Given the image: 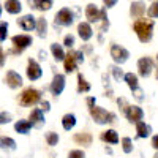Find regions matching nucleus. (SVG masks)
Returning <instances> with one entry per match:
<instances>
[{"label":"nucleus","mask_w":158,"mask_h":158,"mask_svg":"<svg viewBox=\"0 0 158 158\" xmlns=\"http://www.w3.org/2000/svg\"><path fill=\"white\" fill-rule=\"evenodd\" d=\"M135 32L141 43H149L153 35V21L152 19H138L135 22Z\"/></svg>","instance_id":"nucleus-1"},{"label":"nucleus","mask_w":158,"mask_h":158,"mask_svg":"<svg viewBox=\"0 0 158 158\" xmlns=\"http://www.w3.org/2000/svg\"><path fill=\"white\" fill-rule=\"evenodd\" d=\"M90 115H92V118H94V120H95L98 125L111 123V122H114V118H115V115H114L112 112H108L106 109L97 108V106L90 108Z\"/></svg>","instance_id":"nucleus-2"},{"label":"nucleus","mask_w":158,"mask_h":158,"mask_svg":"<svg viewBox=\"0 0 158 158\" xmlns=\"http://www.w3.org/2000/svg\"><path fill=\"white\" fill-rule=\"evenodd\" d=\"M40 98H41V94L36 90V89H25L22 92V95H21V104L22 106H33V104H36L40 101Z\"/></svg>","instance_id":"nucleus-3"},{"label":"nucleus","mask_w":158,"mask_h":158,"mask_svg":"<svg viewBox=\"0 0 158 158\" xmlns=\"http://www.w3.org/2000/svg\"><path fill=\"white\" fill-rule=\"evenodd\" d=\"M111 57L114 59L115 63H125L130 57V52L123 48V46H118V44H112L111 46Z\"/></svg>","instance_id":"nucleus-4"},{"label":"nucleus","mask_w":158,"mask_h":158,"mask_svg":"<svg viewBox=\"0 0 158 158\" xmlns=\"http://www.w3.org/2000/svg\"><path fill=\"white\" fill-rule=\"evenodd\" d=\"M13 44H15V51L13 52H22L25 48H29L32 44V36L29 35H16L11 38Z\"/></svg>","instance_id":"nucleus-5"},{"label":"nucleus","mask_w":158,"mask_h":158,"mask_svg":"<svg viewBox=\"0 0 158 158\" xmlns=\"http://www.w3.org/2000/svg\"><path fill=\"white\" fill-rule=\"evenodd\" d=\"M138 70H139V74L144 76V77H147L152 70H153V62L150 57H142L138 60Z\"/></svg>","instance_id":"nucleus-6"},{"label":"nucleus","mask_w":158,"mask_h":158,"mask_svg":"<svg viewBox=\"0 0 158 158\" xmlns=\"http://www.w3.org/2000/svg\"><path fill=\"white\" fill-rule=\"evenodd\" d=\"M65 89V76L63 74H56L51 82V92L54 97H59Z\"/></svg>","instance_id":"nucleus-7"},{"label":"nucleus","mask_w":158,"mask_h":158,"mask_svg":"<svg viewBox=\"0 0 158 158\" xmlns=\"http://www.w3.org/2000/svg\"><path fill=\"white\" fill-rule=\"evenodd\" d=\"M5 82H6V85H8L10 89H19V87L22 85V77H21L19 73L10 70V71L6 73V76H5Z\"/></svg>","instance_id":"nucleus-8"},{"label":"nucleus","mask_w":158,"mask_h":158,"mask_svg":"<svg viewBox=\"0 0 158 158\" xmlns=\"http://www.w3.org/2000/svg\"><path fill=\"white\" fill-rule=\"evenodd\" d=\"M43 74L41 71V67L35 62V60H29V65H27V77L30 79V81H36V79H40Z\"/></svg>","instance_id":"nucleus-9"},{"label":"nucleus","mask_w":158,"mask_h":158,"mask_svg":"<svg viewBox=\"0 0 158 158\" xmlns=\"http://www.w3.org/2000/svg\"><path fill=\"white\" fill-rule=\"evenodd\" d=\"M57 22L60 25H71L73 24V13L68 8H62L56 16V24Z\"/></svg>","instance_id":"nucleus-10"},{"label":"nucleus","mask_w":158,"mask_h":158,"mask_svg":"<svg viewBox=\"0 0 158 158\" xmlns=\"http://www.w3.org/2000/svg\"><path fill=\"white\" fill-rule=\"evenodd\" d=\"M125 114H127V118L130 122H141L142 120V117H144V111L139 108V106H128L127 108V111H125Z\"/></svg>","instance_id":"nucleus-11"},{"label":"nucleus","mask_w":158,"mask_h":158,"mask_svg":"<svg viewBox=\"0 0 158 158\" xmlns=\"http://www.w3.org/2000/svg\"><path fill=\"white\" fill-rule=\"evenodd\" d=\"M85 18L89 19V22H98L101 19V10H98L94 3H89L85 8Z\"/></svg>","instance_id":"nucleus-12"},{"label":"nucleus","mask_w":158,"mask_h":158,"mask_svg":"<svg viewBox=\"0 0 158 158\" xmlns=\"http://www.w3.org/2000/svg\"><path fill=\"white\" fill-rule=\"evenodd\" d=\"M29 122L32 127H41L44 123V115H43V109H33L30 112V117H29Z\"/></svg>","instance_id":"nucleus-13"},{"label":"nucleus","mask_w":158,"mask_h":158,"mask_svg":"<svg viewBox=\"0 0 158 158\" xmlns=\"http://www.w3.org/2000/svg\"><path fill=\"white\" fill-rule=\"evenodd\" d=\"M77 33H79V36H81L84 41H89V40L92 38V35H94V30H92L90 24L81 22V24L77 25Z\"/></svg>","instance_id":"nucleus-14"},{"label":"nucleus","mask_w":158,"mask_h":158,"mask_svg":"<svg viewBox=\"0 0 158 158\" xmlns=\"http://www.w3.org/2000/svg\"><path fill=\"white\" fill-rule=\"evenodd\" d=\"M18 24H19V27L24 29V30H32V29H35L36 21H35V18L32 15H25V16H22L18 21Z\"/></svg>","instance_id":"nucleus-15"},{"label":"nucleus","mask_w":158,"mask_h":158,"mask_svg":"<svg viewBox=\"0 0 158 158\" xmlns=\"http://www.w3.org/2000/svg\"><path fill=\"white\" fill-rule=\"evenodd\" d=\"M130 13L133 18H142V15L146 13V5H144V2H133L131 3V8H130Z\"/></svg>","instance_id":"nucleus-16"},{"label":"nucleus","mask_w":158,"mask_h":158,"mask_svg":"<svg viewBox=\"0 0 158 158\" xmlns=\"http://www.w3.org/2000/svg\"><path fill=\"white\" fill-rule=\"evenodd\" d=\"M63 65H65V71H67V73H71V71L76 70L77 62H76V57H74V52H70L68 56H65Z\"/></svg>","instance_id":"nucleus-17"},{"label":"nucleus","mask_w":158,"mask_h":158,"mask_svg":"<svg viewBox=\"0 0 158 158\" xmlns=\"http://www.w3.org/2000/svg\"><path fill=\"white\" fill-rule=\"evenodd\" d=\"M136 133H138V138H147L152 133V128L146 122H136Z\"/></svg>","instance_id":"nucleus-18"},{"label":"nucleus","mask_w":158,"mask_h":158,"mask_svg":"<svg viewBox=\"0 0 158 158\" xmlns=\"http://www.w3.org/2000/svg\"><path fill=\"white\" fill-rule=\"evenodd\" d=\"M5 8H6L8 13H11V15H18V13H21V10H22V5H21L19 0H6Z\"/></svg>","instance_id":"nucleus-19"},{"label":"nucleus","mask_w":158,"mask_h":158,"mask_svg":"<svg viewBox=\"0 0 158 158\" xmlns=\"http://www.w3.org/2000/svg\"><path fill=\"white\" fill-rule=\"evenodd\" d=\"M101 139L104 142H109V144H117L118 142V135L115 130H108V131H103Z\"/></svg>","instance_id":"nucleus-20"},{"label":"nucleus","mask_w":158,"mask_h":158,"mask_svg":"<svg viewBox=\"0 0 158 158\" xmlns=\"http://www.w3.org/2000/svg\"><path fill=\"white\" fill-rule=\"evenodd\" d=\"M51 52H52V56H54V59H56L57 62H60V60L65 59V52H63L62 44H57V43L51 44Z\"/></svg>","instance_id":"nucleus-21"},{"label":"nucleus","mask_w":158,"mask_h":158,"mask_svg":"<svg viewBox=\"0 0 158 158\" xmlns=\"http://www.w3.org/2000/svg\"><path fill=\"white\" fill-rule=\"evenodd\" d=\"M62 125H63V128L67 130V131H70L76 125V117L73 114H65L63 118H62Z\"/></svg>","instance_id":"nucleus-22"},{"label":"nucleus","mask_w":158,"mask_h":158,"mask_svg":"<svg viewBox=\"0 0 158 158\" xmlns=\"http://www.w3.org/2000/svg\"><path fill=\"white\" fill-rule=\"evenodd\" d=\"M30 128H32V125H30L29 120H19L15 125V130L18 131V133H21V135H27L30 131Z\"/></svg>","instance_id":"nucleus-23"},{"label":"nucleus","mask_w":158,"mask_h":158,"mask_svg":"<svg viewBox=\"0 0 158 158\" xmlns=\"http://www.w3.org/2000/svg\"><path fill=\"white\" fill-rule=\"evenodd\" d=\"M0 147H2V149H8V150H15L16 149V142H15L13 138L0 136Z\"/></svg>","instance_id":"nucleus-24"},{"label":"nucleus","mask_w":158,"mask_h":158,"mask_svg":"<svg viewBox=\"0 0 158 158\" xmlns=\"http://www.w3.org/2000/svg\"><path fill=\"white\" fill-rule=\"evenodd\" d=\"M36 30H38V36H41V38H44L46 36V30H48V22H46V19L44 18H38L36 19Z\"/></svg>","instance_id":"nucleus-25"},{"label":"nucleus","mask_w":158,"mask_h":158,"mask_svg":"<svg viewBox=\"0 0 158 158\" xmlns=\"http://www.w3.org/2000/svg\"><path fill=\"white\" fill-rule=\"evenodd\" d=\"M74 141L81 146H90L92 144V136L89 133H77L74 135Z\"/></svg>","instance_id":"nucleus-26"},{"label":"nucleus","mask_w":158,"mask_h":158,"mask_svg":"<svg viewBox=\"0 0 158 158\" xmlns=\"http://www.w3.org/2000/svg\"><path fill=\"white\" fill-rule=\"evenodd\" d=\"M90 90V84L85 81V77L82 74H77V92H89Z\"/></svg>","instance_id":"nucleus-27"},{"label":"nucleus","mask_w":158,"mask_h":158,"mask_svg":"<svg viewBox=\"0 0 158 158\" xmlns=\"http://www.w3.org/2000/svg\"><path fill=\"white\" fill-rule=\"evenodd\" d=\"M123 77H125V81H127V84H128V87H130L131 90L138 89V76H136V74H133V73H127Z\"/></svg>","instance_id":"nucleus-28"},{"label":"nucleus","mask_w":158,"mask_h":158,"mask_svg":"<svg viewBox=\"0 0 158 158\" xmlns=\"http://www.w3.org/2000/svg\"><path fill=\"white\" fill-rule=\"evenodd\" d=\"M35 2V6L38 10H41V11H48L51 6H52V2L54 0H33Z\"/></svg>","instance_id":"nucleus-29"},{"label":"nucleus","mask_w":158,"mask_h":158,"mask_svg":"<svg viewBox=\"0 0 158 158\" xmlns=\"http://www.w3.org/2000/svg\"><path fill=\"white\" fill-rule=\"evenodd\" d=\"M46 141H48V144L49 146H57V142H59V135L57 133H54V131H49V133L46 135Z\"/></svg>","instance_id":"nucleus-30"},{"label":"nucleus","mask_w":158,"mask_h":158,"mask_svg":"<svg viewBox=\"0 0 158 158\" xmlns=\"http://www.w3.org/2000/svg\"><path fill=\"white\" fill-rule=\"evenodd\" d=\"M122 149L125 153H131L133 152V142H131L130 138H123L122 139Z\"/></svg>","instance_id":"nucleus-31"},{"label":"nucleus","mask_w":158,"mask_h":158,"mask_svg":"<svg viewBox=\"0 0 158 158\" xmlns=\"http://www.w3.org/2000/svg\"><path fill=\"white\" fill-rule=\"evenodd\" d=\"M8 36V22H0V41H5Z\"/></svg>","instance_id":"nucleus-32"},{"label":"nucleus","mask_w":158,"mask_h":158,"mask_svg":"<svg viewBox=\"0 0 158 158\" xmlns=\"http://www.w3.org/2000/svg\"><path fill=\"white\" fill-rule=\"evenodd\" d=\"M149 16L150 18H158V2H153L150 6H149Z\"/></svg>","instance_id":"nucleus-33"},{"label":"nucleus","mask_w":158,"mask_h":158,"mask_svg":"<svg viewBox=\"0 0 158 158\" xmlns=\"http://www.w3.org/2000/svg\"><path fill=\"white\" fill-rule=\"evenodd\" d=\"M111 71H112V74H114V77L117 79V81H120V79L123 77V71L118 67H111Z\"/></svg>","instance_id":"nucleus-34"},{"label":"nucleus","mask_w":158,"mask_h":158,"mask_svg":"<svg viewBox=\"0 0 158 158\" xmlns=\"http://www.w3.org/2000/svg\"><path fill=\"white\" fill-rule=\"evenodd\" d=\"M10 122H11V114H8V112H0V125L10 123Z\"/></svg>","instance_id":"nucleus-35"},{"label":"nucleus","mask_w":158,"mask_h":158,"mask_svg":"<svg viewBox=\"0 0 158 158\" xmlns=\"http://www.w3.org/2000/svg\"><path fill=\"white\" fill-rule=\"evenodd\" d=\"M68 158H85V153L82 150H71L68 153Z\"/></svg>","instance_id":"nucleus-36"},{"label":"nucleus","mask_w":158,"mask_h":158,"mask_svg":"<svg viewBox=\"0 0 158 158\" xmlns=\"http://www.w3.org/2000/svg\"><path fill=\"white\" fill-rule=\"evenodd\" d=\"M67 48H73V44H74V36L73 35H67L65 36V43H63Z\"/></svg>","instance_id":"nucleus-37"},{"label":"nucleus","mask_w":158,"mask_h":158,"mask_svg":"<svg viewBox=\"0 0 158 158\" xmlns=\"http://www.w3.org/2000/svg\"><path fill=\"white\" fill-rule=\"evenodd\" d=\"M133 94H135V98H136L138 101H142V100H144V97H142V90H141L139 87L133 90Z\"/></svg>","instance_id":"nucleus-38"},{"label":"nucleus","mask_w":158,"mask_h":158,"mask_svg":"<svg viewBox=\"0 0 158 158\" xmlns=\"http://www.w3.org/2000/svg\"><path fill=\"white\" fill-rule=\"evenodd\" d=\"M74 52V57H76V62H82L84 60V54L81 51H73Z\"/></svg>","instance_id":"nucleus-39"},{"label":"nucleus","mask_w":158,"mask_h":158,"mask_svg":"<svg viewBox=\"0 0 158 158\" xmlns=\"http://www.w3.org/2000/svg\"><path fill=\"white\" fill-rule=\"evenodd\" d=\"M103 2H104V5H106V8H111L117 3V0H103Z\"/></svg>","instance_id":"nucleus-40"},{"label":"nucleus","mask_w":158,"mask_h":158,"mask_svg":"<svg viewBox=\"0 0 158 158\" xmlns=\"http://www.w3.org/2000/svg\"><path fill=\"white\" fill-rule=\"evenodd\" d=\"M3 63H5V54H3L2 48H0V67H3Z\"/></svg>","instance_id":"nucleus-41"},{"label":"nucleus","mask_w":158,"mask_h":158,"mask_svg":"<svg viewBox=\"0 0 158 158\" xmlns=\"http://www.w3.org/2000/svg\"><path fill=\"white\" fill-rule=\"evenodd\" d=\"M152 146H153V147H155V149L158 150V135L152 138Z\"/></svg>","instance_id":"nucleus-42"},{"label":"nucleus","mask_w":158,"mask_h":158,"mask_svg":"<svg viewBox=\"0 0 158 158\" xmlns=\"http://www.w3.org/2000/svg\"><path fill=\"white\" fill-rule=\"evenodd\" d=\"M87 104H89V108H94L95 106V98H87Z\"/></svg>","instance_id":"nucleus-43"},{"label":"nucleus","mask_w":158,"mask_h":158,"mask_svg":"<svg viewBox=\"0 0 158 158\" xmlns=\"http://www.w3.org/2000/svg\"><path fill=\"white\" fill-rule=\"evenodd\" d=\"M41 108H43L44 111H49V109H51V108H49V101H43V103H41Z\"/></svg>","instance_id":"nucleus-44"},{"label":"nucleus","mask_w":158,"mask_h":158,"mask_svg":"<svg viewBox=\"0 0 158 158\" xmlns=\"http://www.w3.org/2000/svg\"><path fill=\"white\" fill-rule=\"evenodd\" d=\"M153 158H158V152H156V153H155V155H153Z\"/></svg>","instance_id":"nucleus-45"},{"label":"nucleus","mask_w":158,"mask_h":158,"mask_svg":"<svg viewBox=\"0 0 158 158\" xmlns=\"http://www.w3.org/2000/svg\"><path fill=\"white\" fill-rule=\"evenodd\" d=\"M0 16H2V5H0Z\"/></svg>","instance_id":"nucleus-46"},{"label":"nucleus","mask_w":158,"mask_h":158,"mask_svg":"<svg viewBox=\"0 0 158 158\" xmlns=\"http://www.w3.org/2000/svg\"><path fill=\"white\" fill-rule=\"evenodd\" d=\"M156 79H158V70H156Z\"/></svg>","instance_id":"nucleus-47"},{"label":"nucleus","mask_w":158,"mask_h":158,"mask_svg":"<svg viewBox=\"0 0 158 158\" xmlns=\"http://www.w3.org/2000/svg\"><path fill=\"white\" fill-rule=\"evenodd\" d=\"M156 59H158V56H156Z\"/></svg>","instance_id":"nucleus-48"}]
</instances>
